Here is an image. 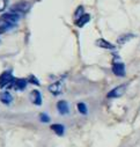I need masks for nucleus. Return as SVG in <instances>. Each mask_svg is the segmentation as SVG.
Wrapping results in <instances>:
<instances>
[{
  "label": "nucleus",
  "instance_id": "6",
  "mask_svg": "<svg viewBox=\"0 0 140 147\" xmlns=\"http://www.w3.org/2000/svg\"><path fill=\"white\" fill-rule=\"evenodd\" d=\"M30 101L35 104V105H41L42 104V95L38 90H32L30 93Z\"/></svg>",
  "mask_w": 140,
  "mask_h": 147
},
{
  "label": "nucleus",
  "instance_id": "15",
  "mask_svg": "<svg viewBox=\"0 0 140 147\" xmlns=\"http://www.w3.org/2000/svg\"><path fill=\"white\" fill-rule=\"evenodd\" d=\"M78 110H79V113H80V114H82V115H86V114L88 113L87 105H86L85 103H82V102L78 103Z\"/></svg>",
  "mask_w": 140,
  "mask_h": 147
},
{
  "label": "nucleus",
  "instance_id": "12",
  "mask_svg": "<svg viewBox=\"0 0 140 147\" xmlns=\"http://www.w3.org/2000/svg\"><path fill=\"white\" fill-rule=\"evenodd\" d=\"M0 101H1L4 104H9L13 101V97L8 92H3L0 94Z\"/></svg>",
  "mask_w": 140,
  "mask_h": 147
},
{
  "label": "nucleus",
  "instance_id": "18",
  "mask_svg": "<svg viewBox=\"0 0 140 147\" xmlns=\"http://www.w3.org/2000/svg\"><path fill=\"white\" fill-rule=\"evenodd\" d=\"M7 0H0V12H3L7 7Z\"/></svg>",
  "mask_w": 140,
  "mask_h": 147
},
{
  "label": "nucleus",
  "instance_id": "2",
  "mask_svg": "<svg viewBox=\"0 0 140 147\" xmlns=\"http://www.w3.org/2000/svg\"><path fill=\"white\" fill-rule=\"evenodd\" d=\"M30 8V4L28 1H19L16 4H14L11 8V12L14 14H18L20 16H22L23 14H26Z\"/></svg>",
  "mask_w": 140,
  "mask_h": 147
},
{
  "label": "nucleus",
  "instance_id": "19",
  "mask_svg": "<svg viewBox=\"0 0 140 147\" xmlns=\"http://www.w3.org/2000/svg\"><path fill=\"white\" fill-rule=\"evenodd\" d=\"M29 81H30V82H32V84H35V85H37V86L40 85V82L36 80V78H35L34 76H31V77L29 78Z\"/></svg>",
  "mask_w": 140,
  "mask_h": 147
},
{
  "label": "nucleus",
  "instance_id": "8",
  "mask_svg": "<svg viewBox=\"0 0 140 147\" xmlns=\"http://www.w3.org/2000/svg\"><path fill=\"white\" fill-rule=\"evenodd\" d=\"M27 87V80L26 79H15L13 82L12 88L15 90H23Z\"/></svg>",
  "mask_w": 140,
  "mask_h": 147
},
{
  "label": "nucleus",
  "instance_id": "5",
  "mask_svg": "<svg viewBox=\"0 0 140 147\" xmlns=\"http://www.w3.org/2000/svg\"><path fill=\"white\" fill-rule=\"evenodd\" d=\"M112 72L117 77H125V65L120 61H116L112 65Z\"/></svg>",
  "mask_w": 140,
  "mask_h": 147
},
{
  "label": "nucleus",
  "instance_id": "9",
  "mask_svg": "<svg viewBox=\"0 0 140 147\" xmlns=\"http://www.w3.org/2000/svg\"><path fill=\"white\" fill-rule=\"evenodd\" d=\"M49 90H50L53 95H59V94L63 92V84H61L60 81L53 82L52 85L49 86Z\"/></svg>",
  "mask_w": 140,
  "mask_h": 147
},
{
  "label": "nucleus",
  "instance_id": "1",
  "mask_svg": "<svg viewBox=\"0 0 140 147\" xmlns=\"http://www.w3.org/2000/svg\"><path fill=\"white\" fill-rule=\"evenodd\" d=\"M20 15L14 14L12 12L6 13L4 15L0 16V34H3L7 30H11L12 28H14L18 23V21L20 20Z\"/></svg>",
  "mask_w": 140,
  "mask_h": 147
},
{
  "label": "nucleus",
  "instance_id": "13",
  "mask_svg": "<svg viewBox=\"0 0 140 147\" xmlns=\"http://www.w3.org/2000/svg\"><path fill=\"white\" fill-rule=\"evenodd\" d=\"M133 37H134L133 34H125V35H122V36H119V37H118L117 43H118V44H125L126 42H129V41L132 40Z\"/></svg>",
  "mask_w": 140,
  "mask_h": 147
},
{
  "label": "nucleus",
  "instance_id": "4",
  "mask_svg": "<svg viewBox=\"0 0 140 147\" xmlns=\"http://www.w3.org/2000/svg\"><path fill=\"white\" fill-rule=\"evenodd\" d=\"M125 90H126V85L117 86L116 88H114L112 90H110V92L108 93L107 97H108V98H118V97H120V96L124 95Z\"/></svg>",
  "mask_w": 140,
  "mask_h": 147
},
{
  "label": "nucleus",
  "instance_id": "7",
  "mask_svg": "<svg viewBox=\"0 0 140 147\" xmlns=\"http://www.w3.org/2000/svg\"><path fill=\"white\" fill-rule=\"evenodd\" d=\"M57 109L60 115H66L69 113V107H68V103L66 101H59L57 103Z\"/></svg>",
  "mask_w": 140,
  "mask_h": 147
},
{
  "label": "nucleus",
  "instance_id": "17",
  "mask_svg": "<svg viewBox=\"0 0 140 147\" xmlns=\"http://www.w3.org/2000/svg\"><path fill=\"white\" fill-rule=\"evenodd\" d=\"M40 119H41L43 123H49V122H50V117H49L48 115H45V114H41V115H40Z\"/></svg>",
  "mask_w": 140,
  "mask_h": 147
},
{
  "label": "nucleus",
  "instance_id": "3",
  "mask_svg": "<svg viewBox=\"0 0 140 147\" xmlns=\"http://www.w3.org/2000/svg\"><path fill=\"white\" fill-rule=\"evenodd\" d=\"M14 78L12 76L11 72H4L1 76H0V88H12L13 82H14Z\"/></svg>",
  "mask_w": 140,
  "mask_h": 147
},
{
  "label": "nucleus",
  "instance_id": "11",
  "mask_svg": "<svg viewBox=\"0 0 140 147\" xmlns=\"http://www.w3.org/2000/svg\"><path fill=\"white\" fill-rule=\"evenodd\" d=\"M89 21H90V15L85 13L81 18H79L78 20H75V24H77L78 27H80V28H81V27H83L86 23H88Z\"/></svg>",
  "mask_w": 140,
  "mask_h": 147
},
{
  "label": "nucleus",
  "instance_id": "16",
  "mask_svg": "<svg viewBox=\"0 0 140 147\" xmlns=\"http://www.w3.org/2000/svg\"><path fill=\"white\" fill-rule=\"evenodd\" d=\"M83 14H85V13H83V7H82V6H79V7H78V9L75 11V14H74L75 20H78L79 18H81Z\"/></svg>",
  "mask_w": 140,
  "mask_h": 147
},
{
  "label": "nucleus",
  "instance_id": "10",
  "mask_svg": "<svg viewBox=\"0 0 140 147\" xmlns=\"http://www.w3.org/2000/svg\"><path fill=\"white\" fill-rule=\"evenodd\" d=\"M95 44H96L97 47L102 48V49H108V50H114V49H115V45H114V44H111L110 42L103 40V38L97 40V41L95 42Z\"/></svg>",
  "mask_w": 140,
  "mask_h": 147
},
{
  "label": "nucleus",
  "instance_id": "14",
  "mask_svg": "<svg viewBox=\"0 0 140 147\" xmlns=\"http://www.w3.org/2000/svg\"><path fill=\"white\" fill-rule=\"evenodd\" d=\"M51 130L56 134H58V136H63L64 132H65V127L61 124H53V125H51Z\"/></svg>",
  "mask_w": 140,
  "mask_h": 147
}]
</instances>
